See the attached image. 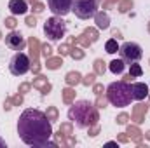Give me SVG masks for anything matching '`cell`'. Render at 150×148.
<instances>
[{
    "mask_svg": "<svg viewBox=\"0 0 150 148\" xmlns=\"http://www.w3.org/2000/svg\"><path fill=\"white\" fill-rule=\"evenodd\" d=\"M18 134L28 147H45V143L52 136V124L44 111L26 108L19 115Z\"/></svg>",
    "mask_w": 150,
    "mask_h": 148,
    "instance_id": "6da1fadb",
    "label": "cell"
},
{
    "mask_svg": "<svg viewBox=\"0 0 150 148\" xmlns=\"http://www.w3.org/2000/svg\"><path fill=\"white\" fill-rule=\"evenodd\" d=\"M68 118L79 129H86V127H91L98 122V110L91 101L80 99V101H75L70 106Z\"/></svg>",
    "mask_w": 150,
    "mask_h": 148,
    "instance_id": "7a4b0ae2",
    "label": "cell"
},
{
    "mask_svg": "<svg viewBox=\"0 0 150 148\" xmlns=\"http://www.w3.org/2000/svg\"><path fill=\"white\" fill-rule=\"evenodd\" d=\"M107 101L117 106V108H124L129 106L133 101V94H131V85L124 80L120 82H112L107 87Z\"/></svg>",
    "mask_w": 150,
    "mask_h": 148,
    "instance_id": "3957f363",
    "label": "cell"
},
{
    "mask_svg": "<svg viewBox=\"0 0 150 148\" xmlns=\"http://www.w3.org/2000/svg\"><path fill=\"white\" fill-rule=\"evenodd\" d=\"M44 33L45 37L52 42H58L67 35V21L61 16H52L45 21L44 25Z\"/></svg>",
    "mask_w": 150,
    "mask_h": 148,
    "instance_id": "277c9868",
    "label": "cell"
},
{
    "mask_svg": "<svg viewBox=\"0 0 150 148\" xmlns=\"http://www.w3.org/2000/svg\"><path fill=\"white\" fill-rule=\"evenodd\" d=\"M72 12H74L79 19L94 18V14L98 12V2L96 0H74Z\"/></svg>",
    "mask_w": 150,
    "mask_h": 148,
    "instance_id": "5b68a950",
    "label": "cell"
},
{
    "mask_svg": "<svg viewBox=\"0 0 150 148\" xmlns=\"http://www.w3.org/2000/svg\"><path fill=\"white\" fill-rule=\"evenodd\" d=\"M32 70V61L30 58L25 54V52H16L11 61H9V72L16 77H21V75L28 73Z\"/></svg>",
    "mask_w": 150,
    "mask_h": 148,
    "instance_id": "8992f818",
    "label": "cell"
},
{
    "mask_svg": "<svg viewBox=\"0 0 150 148\" xmlns=\"http://www.w3.org/2000/svg\"><path fill=\"white\" fill-rule=\"evenodd\" d=\"M119 54L120 58L126 61V63H134V61H140L142 56H143V51L138 44L134 42H124L120 47H119Z\"/></svg>",
    "mask_w": 150,
    "mask_h": 148,
    "instance_id": "52a82bcc",
    "label": "cell"
},
{
    "mask_svg": "<svg viewBox=\"0 0 150 148\" xmlns=\"http://www.w3.org/2000/svg\"><path fill=\"white\" fill-rule=\"evenodd\" d=\"M72 4H74V0H47V7L51 9V12L54 16H61V18H65L67 14L72 12Z\"/></svg>",
    "mask_w": 150,
    "mask_h": 148,
    "instance_id": "ba28073f",
    "label": "cell"
},
{
    "mask_svg": "<svg viewBox=\"0 0 150 148\" xmlns=\"http://www.w3.org/2000/svg\"><path fill=\"white\" fill-rule=\"evenodd\" d=\"M5 45L9 49H12V51H23L25 45H26V42H25V37L19 32L11 30V33L5 35Z\"/></svg>",
    "mask_w": 150,
    "mask_h": 148,
    "instance_id": "9c48e42d",
    "label": "cell"
},
{
    "mask_svg": "<svg viewBox=\"0 0 150 148\" xmlns=\"http://www.w3.org/2000/svg\"><path fill=\"white\" fill-rule=\"evenodd\" d=\"M28 45H30V56H32V70H33V73H38V70H40V65H38V49H40V42H38L35 37H30L28 40Z\"/></svg>",
    "mask_w": 150,
    "mask_h": 148,
    "instance_id": "30bf717a",
    "label": "cell"
},
{
    "mask_svg": "<svg viewBox=\"0 0 150 148\" xmlns=\"http://www.w3.org/2000/svg\"><path fill=\"white\" fill-rule=\"evenodd\" d=\"M131 94H133V99L136 101H142L149 96V85L147 84H142V82H134L131 84Z\"/></svg>",
    "mask_w": 150,
    "mask_h": 148,
    "instance_id": "8fae6325",
    "label": "cell"
},
{
    "mask_svg": "<svg viewBox=\"0 0 150 148\" xmlns=\"http://www.w3.org/2000/svg\"><path fill=\"white\" fill-rule=\"evenodd\" d=\"M9 11L12 12V16L26 14L28 4H26V0H11V2H9Z\"/></svg>",
    "mask_w": 150,
    "mask_h": 148,
    "instance_id": "7c38bea8",
    "label": "cell"
},
{
    "mask_svg": "<svg viewBox=\"0 0 150 148\" xmlns=\"http://www.w3.org/2000/svg\"><path fill=\"white\" fill-rule=\"evenodd\" d=\"M32 85H33L35 89H38L44 96H45V94H49V92H51V89H52V85H51V84L47 82V78H45V77H42V75H38L37 78L33 80V84H32Z\"/></svg>",
    "mask_w": 150,
    "mask_h": 148,
    "instance_id": "4fadbf2b",
    "label": "cell"
},
{
    "mask_svg": "<svg viewBox=\"0 0 150 148\" xmlns=\"http://www.w3.org/2000/svg\"><path fill=\"white\" fill-rule=\"evenodd\" d=\"M94 21H96V28L98 30H108L110 28V16L107 12H96L94 14Z\"/></svg>",
    "mask_w": 150,
    "mask_h": 148,
    "instance_id": "5bb4252c",
    "label": "cell"
},
{
    "mask_svg": "<svg viewBox=\"0 0 150 148\" xmlns=\"http://www.w3.org/2000/svg\"><path fill=\"white\" fill-rule=\"evenodd\" d=\"M124 68H126V61L122 59V58H119V59H112L110 63H108V70L115 75H120L124 72Z\"/></svg>",
    "mask_w": 150,
    "mask_h": 148,
    "instance_id": "9a60e30c",
    "label": "cell"
},
{
    "mask_svg": "<svg viewBox=\"0 0 150 148\" xmlns=\"http://www.w3.org/2000/svg\"><path fill=\"white\" fill-rule=\"evenodd\" d=\"M65 82L70 85V87H75L77 84H82V75L79 72H68L65 75Z\"/></svg>",
    "mask_w": 150,
    "mask_h": 148,
    "instance_id": "2e32d148",
    "label": "cell"
},
{
    "mask_svg": "<svg viewBox=\"0 0 150 148\" xmlns=\"http://www.w3.org/2000/svg\"><path fill=\"white\" fill-rule=\"evenodd\" d=\"M147 105H136L134 106V110H133V118L140 124V122H143V117H145V113H147Z\"/></svg>",
    "mask_w": 150,
    "mask_h": 148,
    "instance_id": "e0dca14e",
    "label": "cell"
},
{
    "mask_svg": "<svg viewBox=\"0 0 150 148\" xmlns=\"http://www.w3.org/2000/svg\"><path fill=\"white\" fill-rule=\"evenodd\" d=\"M63 65V56H58V58H49L47 59V63H45V66H47V70H58L59 66Z\"/></svg>",
    "mask_w": 150,
    "mask_h": 148,
    "instance_id": "ac0fdd59",
    "label": "cell"
},
{
    "mask_svg": "<svg viewBox=\"0 0 150 148\" xmlns=\"http://www.w3.org/2000/svg\"><path fill=\"white\" fill-rule=\"evenodd\" d=\"M82 35H84V38H86L87 42H91V44H94V42L100 38V35H98V30H96V28H86Z\"/></svg>",
    "mask_w": 150,
    "mask_h": 148,
    "instance_id": "d6986e66",
    "label": "cell"
},
{
    "mask_svg": "<svg viewBox=\"0 0 150 148\" xmlns=\"http://www.w3.org/2000/svg\"><path fill=\"white\" fill-rule=\"evenodd\" d=\"M119 44H117V38H110V40H107V44H105V51L108 52V54H115V52H119Z\"/></svg>",
    "mask_w": 150,
    "mask_h": 148,
    "instance_id": "ffe728a7",
    "label": "cell"
},
{
    "mask_svg": "<svg viewBox=\"0 0 150 148\" xmlns=\"http://www.w3.org/2000/svg\"><path fill=\"white\" fill-rule=\"evenodd\" d=\"M61 92H63V101H65L67 105H70V103L75 99V89H72L70 85H68L67 89H63Z\"/></svg>",
    "mask_w": 150,
    "mask_h": 148,
    "instance_id": "44dd1931",
    "label": "cell"
},
{
    "mask_svg": "<svg viewBox=\"0 0 150 148\" xmlns=\"http://www.w3.org/2000/svg\"><path fill=\"white\" fill-rule=\"evenodd\" d=\"M129 75L133 77V78H136V77H142L143 75V70H142V66L134 61V63H129Z\"/></svg>",
    "mask_w": 150,
    "mask_h": 148,
    "instance_id": "7402d4cb",
    "label": "cell"
},
{
    "mask_svg": "<svg viewBox=\"0 0 150 148\" xmlns=\"http://www.w3.org/2000/svg\"><path fill=\"white\" fill-rule=\"evenodd\" d=\"M107 72V63L103 59H96L94 61V73L96 75H105Z\"/></svg>",
    "mask_w": 150,
    "mask_h": 148,
    "instance_id": "603a6c76",
    "label": "cell"
},
{
    "mask_svg": "<svg viewBox=\"0 0 150 148\" xmlns=\"http://www.w3.org/2000/svg\"><path fill=\"white\" fill-rule=\"evenodd\" d=\"M70 56H72L74 59H84L86 52H84L80 47H72V49H70Z\"/></svg>",
    "mask_w": 150,
    "mask_h": 148,
    "instance_id": "cb8c5ba5",
    "label": "cell"
},
{
    "mask_svg": "<svg viewBox=\"0 0 150 148\" xmlns=\"http://www.w3.org/2000/svg\"><path fill=\"white\" fill-rule=\"evenodd\" d=\"M133 5H134L133 0H122V2H119V11H120V12H127Z\"/></svg>",
    "mask_w": 150,
    "mask_h": 148,
    "instance_id": "d4e9b609",
    "label": "cell"
},
{
    "mask_svg": "<svg viewBox=\"0 0 150 148\" xmlns=\"http://www.w3.org/2000/svg\"><path fill=\"white\" fill-rule=\"evenodd\" d=\"M40 52H42V56H44L45 59H49V58L52 56V49H51V45H49V44L40 45Z\"/></svg>",
    "mask_w": 150,
    "mask_h": 148,
    "instance_id": "484cf974",
    "label": "cell"
},
{
    "mask_svg": "<svg viewBox=\"0 0 150 148\" xmlns=\"http://www.w3.org/2000/svg\"><path fill=\"white\" fill-rule=\"evenodd\" d=\"M45 115H47V118L52 122V120H58V108L56 106H49L47 111H45Z\"/></svg>",
    "mask_w": 150,
    "mask_h": 148,
    "instance_id": "4316f807",
    "label": "cell"
},
{
    "mask_svg": "<svg viewBox=\"0 0 150 148\" xmlns=\"http://www.w3.org/2000/svg\"><path fill=\"white\" fill-rule=\"evenodd\" d=\"M126 134H129V138H133L134 141H140V134H142V132H140L136 127H131V125H129V129H127Z\"/></svg>",
    "mask_w": 150,
    "mask_h": 148,
    "instance_id": "83f0119b",
    "label": "cell"
},
{
    "mask_svg": "<svg viewBox=\"0 0 150 148\" xmlns=\"http://www.w3.org/2000/svg\"><path fill=\"white\" fill-rule=\"evenodd\" d=\"M94 82H96V73H89L86 77H82V84L84 85H93Z\"/></svg>",
    "mask_w": 150,
    "mask_h": 148,
    "instance_id": "f1b7e54d",
    "label": "cell"
},
{
    "mask_svg": "<svg viewBox=\"0 0 150 148\" xmlns=\"http://www.w3.org/2000/svg\"><path fill=\"white\" fill-rule=\"evenodd\" d=\"M4 23H5V26H7L9 30H14V28L18 26V21H16V18H14V16H11V18H5V21H4Z\"/></svg>",
    "mask_w": 150,
    "mask_h": 148,
    "instance_id": "f546056e",
    "label": "cell"
},
{
    "mask_svg": "<svg viewBox=\"0 0 150 148\" xmlns=\"http://www.w3.org/2000/svg\"><path fill=\"white\" fill-rule=\"evenodd\" d=\"M70 45L68 44H63V45H59V49H58V52H59V56H67V54H70Z\"/></svg>",
    "mask_w": 150,
    "mask_h": 148,
    "instance_id": "4dcf8cb0",
    "label": "cell"
},
{
    "mask_svg": "<svg viewBox=\"0 0 150 148\" xmlns=\"http://www.w3.org/2000/svg\"><path fill=\"white\" fill-rule=\"evenodd\" d=\"M59 132H61V134H67V136H70V134H72V125H70V124H61V127H59Z\"/></svg>",
    "mask_w": 150,
    "mask_h": 148,
    "instance_id": "1f68e13d",
    "label": "cell"
},
{
    "mask_svg": "<svg viewBox=\"0 0 150 148\" xmlns=\"http://www.w3.org/2000/svg\"><path fill=\"white\" fill-rule=\"evenodd\" d=\"M115 120H117V124L124 125V124H127V120H129V115H127V113H120V115H119Z\"/></svg>",
    "mask_w": 150,
    "mask_h": 148,
    "instance_id": "d6a6232c",
    "label": "cell"
},
{
    "mask_svg": "<svg viewBox=\"0 0 150 148\" xmlns=\"http://www.w3.org/2000/svg\"><path fill=\"white\" fill-rule=\"evenodd\" d=\"M32 11H33L35 14H40V12L44 11V4H40V2H33V4H32Z\"/></svg>",
    "mask_w": 150,
    "mask_h": 148,
    "instance_id": "836d02e7",
    "label": "cell"
},
{
    "mask_svg": "<svg viewBox=\"0 0 150 148\" xmlns=\"http://www.w3.org/2000/svg\"><path fill=\"white\" fill-rule=\"evenodd\" d=\"M107 105V98H103L101 94H98V101H96V108H105Z\"/></svg>",
    "mask_w": 150,
    "mask_h": 148,
    "instance_id": "e575fe53",
    "label": "cell"
},
{
    "mask_svg": "<svg viewBox=\"0 0 150 148\" xmlns=\"http://www.w3.org/2000/svg\"><path fill=\"white\" fill-rule=\"evenodd\" d=\"M30 87H32V84H28V82H23V84L19 85V92H21V94H25V92H28V91H30Z\"/></svg>",
    "mask_w": 150,
    "mask_h": 148,
    "instance_id": "d590c367",
    "label": "cell"
},
{
    "mask_svg": "<svg viewBox=\"0 0 150 148\" xmlns=\"http://www.w3.org/2000/svg\"><path fill=\"white\" fill-rule=\"evenodd\" d=\"M93 91H94V94H96V96H98V94H103V85L94 82V84H93Z\"/></svg>",
    "mask_w": 150,
    "mask_h": 148,
    "instance_id": "8d00e7d4",
    "label": "cell"
},
{
    "mask_svg": "<svg viewBox=\"0 0 150 148\" xmlns=\"http://www.w3.org/2000/svg\"><path fill=\"white\" fill-rule=\"evenodd\" d=\"M25 23H26V25H28V26H30V28H32V26H33V28H35V25H37V19H35V16H28V18H26V21H25Z\"/></svg>",
    "mask_w": 150,
    "mask_h": 148,
    "instance_id": "74e56055",
    "label": "cell"
},
{
    "mask_svg": "<svg viewBox=\"0 0 150 148\" xmlns=\"http://www.w3.org/2000/svg\"><path fill=\"white\" fill-rule=\"evenodd\" d=\"M117 0H103V9H110Z\"/></svg>",
    "mask_w": 150,
    "mask_h": 148,
    "instance_id": "f35d334b",
    "label": "cell"
},
{
    "mask_svg": "<svg viewBox=\"0 0 150 148\" xmlns=\"http://www.w3.org/2000/svg\"><path fill=\"white\" fill-rule=\"evenodd\" d=\"M21 103H23V96H21V92H19V96L12 98V105H21Z\"/></svg>",
    "mask_w": 150,
    "mask_h": 148,
    "instance_id": "ab89813d",
    "label": "cell"
},
{
    "mask_svg": "<svg viewBox=\"0 0 150 148\" xmlns=\"http://www.w3.org/2000/svg\"><path fill=\"white\" fill-rule=\"evenodd\" d=\"M4 108H5V110H11V108H12V99H7L5 105H4Z\"/></svg>",
    "mask_w": 150,
    "mask_h": 148,
    "instance_id": "60d3db41",
    "label": "cell"
},
{
    "mask_svg": "<svg viewBox=\"0 0 150 148\" xmlns=\"http://www.w3.org/2000/svg\"><path fill=\"white\" fill-rule=\"evenodd\" d=\"M119 141H122V143H126V141H127V136H126V132H122V134L119 136Z\"/></svg>",
    "mask_w": 150,
    "mask_h": 148,
    "instance_id": "b9f144b4",
    "label": "cell"
},
{
    "mask_svg": "<svg viewBox=\"0 0 150 148\" xmlns=\"http://www.w3.org/2000/svg\"><path fill=\"white\" fill-rule=\"evenodd\" d=\"M112 35H113V37H117V38H122V37H120V32H119V30H113Z\"/></svg>",
    "mask_w": 150,
    "mask_h": 148,
    "instance_id": "7bdbcfd3",
    "label": "cell"
},
{
    "mask_svg": "<svg viewBox=\"0 0 150 148\" xmlns=\"http://www.w3.org/2000/svg\"><path fill=\"white\" fill-rule=\"evenodd\" d=\"M115 145H117V141H108L107 143V147H115Z\"/></svg>",
    "mask_w": 150,
    "mask_h": 148,
    "instance_id": "ee69618b",
    "label": "cell"
},
{
    "mask_svg": "<svg viewBox=\"0 0 150 148\" xmlns=\"http://www.w3.org/2000/svg\"><path fill=\"white\" fill-rule=\"evenodd\" d=\"M145 138H147V140H150V131H147V132H145Z\"/></svg>",
    "mask_w": 150,
    "mask_h": 148,
    "instance_id": "f6af8a7d",
    "label": "cell"
},
{
    "mask_svg": "<svg viewBox=\"0 0 150 148\" xmlns=\"http://www.w3.org/2000/svg\"><path fill=\"white\" fill-rule=\"evenodd\" d=\"M0 147H5V141L4 140H0Z\"/></svg>",
    "mask_w": 150,
    "mask_h": 148,
    "instance_id": "bcb514c9",
    "label": "cell"
},
{
    "mask_svg": "<svg viewBox=\"0 0 150 148\" xmlns=\"http://www.w3.org/2000/svg\"><path fill=\"white\" fill-rule=\"evenodd\" d=\"M28 2H32V4H33V2H38V0H28Z\"/></svg>",
    "mask_w": 150,
    "mask_h": 148,
    "instance_id": "7dc6e473",
    "label": "cell"
},
{
    "mask_svg": "<svg viewBox=\"0 0 150 148\" xmlns=\"http://www.w3.org/2000/svg\"><path fill=\"white\" fill-rule=\"evenodd\" d=\"M147 28H149V33H150V21H149V26H147Z\"/></svg>",
    "mask_w": 150,
    "mask_h": 148,
    "instance_id": "c3c4849f",
    "label": "cell"
},
{
    "mask_svg": "<svg viewBox=\"0 0 150 148\" xmlns=\"http://www.w3.org/2000/svg\"><path fill=\"white\" fill-rule=\"evenodd\" d=\"M96 2H98V4H100V2H103V0H96Z\"/></svg>",
    "mask_w": 150,
    "mask_h": 148,
    "instance_id": "681fc988",
    "label": "cell"
},
{
    "mask_svg": "<svg viewBox=\"0 0 150 148\" xmlns=\"http://www.w3.org/2000/svg\"><path fill=\"white\" fill-rule=\"evenodd\" d=\"M0 38H2V33H0Z\"/></svg>",
    "mask_w": 150,
    "mask_h": 148,
    "instance_id": "f907efd6",
    "label": "cell"
},
{
    "mask_svg": "<svg viewBox=\"0 0 150 148\" xmlns=\"http://www.w3.org/2000/svg\"><path fill=\"white\" fill-rule=\"evenodd\" d=\"M149 63H150V59H149Z\"/></svg>",
    "mask_w": 150,
    "mask_h": 148,
    "instance_id": "816d5d0a",
    "label": "cell"
},
{
    "mask_svg": "<svg viewBox=\"0 0 150 148\" xmlns=\"http://www.w3.org/2000/svg\"><path fill=\"white\" fill-rule=\"evenodd\" d=\"M149 96H150V94H149Z\"/></svg>",
    "mask_w": 150,
    "mask_h": 148,
    "instance_id": "f5cc1de1",
    "label": "cell"
}]
</instances>
